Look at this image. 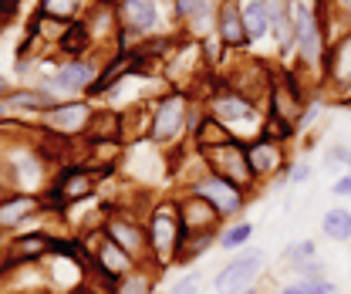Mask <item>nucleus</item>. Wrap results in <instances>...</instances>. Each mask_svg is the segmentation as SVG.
<instances>
[{"instance_id":"nucleus-1","label":"nucleus","mask_w":351,"mask_h":294,"mask_svg":"<svg viewBox=\"0 0 351 294\" xmlns=\"http://www.w3.org/2000/svg\"><path fill=\"white\" fill-rule=\"evenodd\" d=\"M145 234H149V251H152V271H169L179 264V251L186 244V230H182V216L176 207V196L152 203L145 213Z\"/></svg>"},{"instance_id":"nucleus-2","label":"nucleus","mask_w":351,"mask_h":294,"mask_svg":"<svg viewBox=\"0 0 351 294\" xmlns=\"http://www.w3.org/2000/svg\"><path fill=\"white\" fill-rule=\"evenodd\" d=\"M193 95L182 88H166L162 95L152 98V115H149V142L159 149H173L179 142H189V112H193Z\"/></svg>"},{"instance_id":"nucleus-3","label":"nucleus","mask_w":351,"mask_h":294,"mask_svg":"<svg viewBox=\"0 0 351 294\" xmlns=\"http://www.w3.org/2000/svg\"><path fill=\"white\" fill-rule=\"evenodd\" d=\"M186 190H189V193H199L203 200H210L226 223H230V220H243V210H247V203H250V193H243L240 186H233V183L213 176L203 163L186 179Z\"/></svg>"},{"instance_id":"nucleus-4","label":"nucleus","mask_w":351,"mask_h":294,"mask_svg":"<svg viewBox=\"0 0 351 294\" xmlns=\"http://www.w3.org/2000/svg\"><path fill=\"white\" fill-rule=\"evenodd\" d=\"M196 156H199V163L210 169L213 176L226 179V183H233V186H240L243 193L254 196V190H257V176H254V169H250L247 142L233 139V142H226V146L206 149V152H196Z\"/></svg>"},{"instance_id":"nucleus-5","label":"nucleus","mask_w":351,"mask_h":294,"mask_svg":"<svg viewBox=\"0 0 351 294\" xmlns=\"http://www.w3.org/2000/svg\"><path fill=\"white\" fill-rule=\"evenodd\" d=\"M119 17V47L129 51L138 41L152 38L159 27V0H119L115 3Z\"/></svg>"},{"instance_id":"nucleus-6","label":"nucleus","mask_w":351,"mask_h":294,"mask_svg":"<svg viewBox=\"0 0 351 294\" xmlns=\"http://www.w3.org/2000/svg\"><path fill=\"white\" fill-rule=\"evenodd\" d=\"M101 230L129 253L138 267H149L152 264V251H149V234H145V223H138L132 213L112 210L105 207V220H101Z\"/></svg>"},{"instance_id":"nucleus-7","label":"nucleus","mask_w":351,"mask_h":294,"mask_svg":"<svg viewBox=\"0 0 351 294\" xmlns=\"http://www.w3.org/2000/svg\"><path fill=\"white\" fill-rule=\"evenodd\" d=\"M324 88L338 95V105L351 109V27L328 44L324 54Z\"/></svg>"},{"instance_id":"nucleus-8","label":"nucleus","mask_w":351,"mask_h":294,"mask_svg":"<svg viewBox=\"0 0 351 294\" xmlns=\"http://www.w3.org/2000/svg\"><path fill=\"white\" fill-rule=\"evenodd\" d=\"M263 271H267V253H263L261 247L240 251L226 267H219L217 271L213 288H217V294H230V291H240V288H254Z\"/></svg>"},{"instance_id":"nucleus-9","label":"nucleus","mask_w":351,"mask_h":294,"mask_svg":"<svg viewBox=\"0 0 351 294\" xmlns=\"http://www.w3.org/2000/svg\"><path fill=\"white\" fill-rule=\"evenodd\" d=\"M91 112H95V105H91L88 98H68V102H58L54 109L41 112L38 122H41V128H47V132H58V135H64V139H78V135H85Z\"/></svg>"},{"instance_id":"nucleus-10","label":"nucleus","mask_w":351,"mask_h":294,"mask_svg":"<svg viewBox=\"0 0 351 294\" xmlns=\"http://www.w3.org/2000/svg\"><path fill=\"white\" fill-rule=\"evenodd\" d=\"M203 105H206V112H210L213 119H219V122L230 128V132H233L237 126L254 122V119H257V122H263L261 105H254L250 98H243V95H240V91H233V88H219L217 95H210ZM233 135H237V132H233Z\"/></svg>"},{"instance_id":"nucleus-11","label":"nucleus","mask_w":351,"mask_h":294,"mask_svg":"<svg viewBox=\"0 0 351 294\" xmlns=\"http://www.w3.org/2000/svg\"><path fill=\"white\" fill-rule=\"evenodd\" d=\"M68 207H75V203H85L91 200L95 193H98V172L85 163H68V166H61L54 176H51V183H47Z\"/></svg>"},{"instance_id":"nucleus-12","label":"nucleus","mask_w":351,"mask_h":294,"mask_svg":"<svg viewBox=\"0 0 351 294\" xmlns=\"http://www.w3.org/2000/svg\"><path fill=\"white\" fill-rule=\"evenodd\" d=\"M176 207H179V216H182L186 237H193V234H219L226 227V220L217 213V207L210 200H203L199 193H189V190L176 193Z\"/></svg>"},{"instance_id":"nucleus-13","label":"nucleus","mask_w":351,"mask_h":294,"mask_svg":"<svg viewBox=\"0 0 351 294\" xmlns=\"http://www.w3.org/2000/svg\"><path fill=\"white\" fill-rule=\"evenodd\" d=\"M247 156H250V169L257 176V183H274V179H287L291 172V156H287V146L280 142H267V139H254L247 142Z\"/></svg>"},{"instance_id":"nucleus-14","label":"nucleus","mask_w":351,"mask_h":294,"mask_svg":"<svg viewBox=\"0 0 351 294\" xmlns=\"http://www.w3.org/2000/svg\"><path fill=\"white\" fill-rule=\"evenodd\" d=\"M41 213V193H7L0 200V234H21V227H27Z\"/></svg>"},{"instance_id":"nucleus-15","label":"nucleus","mask_w":351,"mask_h":294,"mask_svg":"<svg viewBox=\"0 0 351 294\" xmlns=\"http://www.w3.org/2000/svg\"><path fill=\"white\" fill-rule=\"evenodd\" d=\"M10 271L17 267H31L38 264L44 253H51V230H24V234H10V240H3Z\"/></svg>"},{"instance_id":"nucleus-16","label":"nucleus","mask_w":351,"mask_h":294,"mask_svg":"<svg viewBox=\"0 0 351 294\" xmlns=\"http://www.w3.org/2000/svg\"><path fill=\"white\" fill-rule=\"evenodd\" d=\"M217 38L226 51H247V27H243V10L240 0H219L217 3Z\"/></svg>"},{"instance_id":"nucleus-17","label":"nucleus","mask_w":351,"mask_h":294,"mask_svg":"<svg viewBox=\"0 0 351 294\" xmlns=\"http://www.w3.org/2000/svg\"><path fill=\"white\" fill-rule=\"evenodd\" d=\"M58 102L44 91V88H14L7 98H3V109H7V115H41V112H47V109H54Z\"/></svg>"},{"instance_id":"nucleus-18","label":"nucleus","mask_w":351,"mask_h":294,"mask_svg":"<svg viewBox=\"0 0 351 294\" xmlns=\"http://www.w3.org/2000/svg\"><path fill=\"white\" fill-rule=\"evenodd\" d=\"M233 139H237V135L223 126L219 119H213L206 109H203V115L196 119V126H193V132H189V146H193V152L217 149V146H226V142H233Z\"/></svg>"},{"instance_id":"nucleus-19","label":"nucleus","mask_w":351,"mask_h":294,"mask_svg":"<svg viewBox=\"0 0 351 294\" xmlns=\"http://www.w3.org/2000/svg\"><path fill=\"white\" fill-rule=\"evenodd\" d=\"M91 44H95V38H91L88 21H71V24H64V27L58 31L54 51H58L61 58H88Z\"/></svg>"},{"instance_id":"nucleus-20","label":"nucleus","mask_w":351,"mask_h":294,"mask_svg":"<svg viewBox=\"0 0 351 294\" xmlns=\"http://www.w3.org/2000/svg\"><path fill=\"white\" fill-rule=\"evenodd\" d=\"M240 10H243V27H247V41L261 44L263 38H270L274 31V21H270V10L263 0H240Z\"/></svg>"},{"instance_id":"nucleus-21","label":"nucleus","mask_w":351,"mask_h":294,"mask_svg":"<svg viewBox=\"0 0 351 294\" xmlns=\"http://www.w3.org/2000/svg\"><path fill=\"white\" fill-rule=\"evenodd\" d=\"M301 128L294 126L291 119L277 115V112H263V122H261V135L257 139H267V142H280V146H291L298 139Z\"/></svg>"},{"instance_id":"nucleus-22","label":"nucleus","mask_w":351,"mask_h":294,"mask_svg":"<svg viewBox=\"0 0 351 294\" xmlns=\"http://www.w3.org/2000/svg\"><path fill=\"white\" fill-rule=\"evenodd\" d=\"M321 234L335 244H348L351 240V210L348 207H331L321 216Z\"/></svg>"},{"instance_id":"nucleus-23","label":"nucleus","mask_w":351,"mask_h":294,"mask_svg":"<svg viewBox=\"0 0 351 294\" xmlns=\"http://www.w3.org/2000/svg\"><path fill=\"white\" fill-rule=\"evenodd\" d=\"M156 278H159V271L135 267L132 274L119 278V281L112 284V291H108V294H152V291H156Z\"/></svg>"},{"instance_id":"nucleus-24","label":"nucleus","mask_w":351,"mask_h":294,"mask_svg":"<svg viewBox=\"0 0 351 294\" xmlns=\"http://www.w3.org/2000/svg\"><path fill=\"white\" fill-rule=\"evenodd\" d=\"M82 3L85 0H38V14H44L51 24H71V21H82Z\"/></svg>"},{"instance_id":"nucleus-25","label":"nucleus","mask_w":351,"mask_h":294,"mask_svg":"<svg viewBox=\"0 0 351 294\" xmlns=\"http://www.w3.org/2000/svg\"><path fill=\"white\" fill-rule=\"evenodd\" d=\"M250 237H254V223H250V220H230V223L219 230L217 247H223V251H240V247H247Z\"/></svg>"},{"instance_id":"nucleus-26","label":"nucleus","mask_w":351,"mask_h":294,"mask_svg":"<svg viewBox=\"0 0 351 294\" xmlns=\"http://www.w3.org/2000/svg\"><path fill=\"white\" fill-rule=\"evenodd\" d=\"M217 240H219V234H193V237H186V244H182V251H179V264H176V267H189L196 257H203L210 247H217Z\"/></svg>"},{"instance_id":"nucleus-27","label":"nucleus","mask_w":351,"mask_h":294,"mask_svg":"<svg viewBox=\"0 0 351 294\" xmlns=\"http://www.w3.org/2000/svg\"><path fill=\"white\" fill-rule=\"evenodd\" d=\"M277 294H338V284H335L331 278H324V281H307V278H298V281L284 284Z\"/></svg>"},{"instance_id":"nucleus-28","label":"nucleus","mask_w":351,"mask_h":294,"mask_svg":"<svg viewBox=\"0 0 351 294\" xmlns=\"http://www.w3.org/2000/svg\"><path fill=\"white\" fill-rule=\"evenodd\" d=\"M210 3H213V0H173L179 21H199V17L210 10Z\"/></svg>"},{"instance_id":"nucleus-29","label":"nucleus","mask_w":351,"mask_h":294,"mask_svg":"<svg viewBox=\"0 0 351 294\" xmlns=\"http://www.w3.org/2000/svg\"><path fill=\"white\" fill-rule=\"evenodd\" d=\"M311 257H317V244L314 240H298V244H291L287 251H284V260L294 267V264H304Z\"/></svg>"},{"instance_id":"nucleus-30","label":"nucleus","mask_w":351,"mask_h":294,"mask_svg":"<svg viewBox=\"0 0 351 294\" xmlns=\"http://www.w3.org/2000/svg\"><path fill=\"white\" fill-rule=\"evenodd\" d=\"M291 271H294L298 278H307V281H324V278H328V264L317 260V257H311L304 264H294Z\"/></svg>"},{"instance_id":"nucleus-31","label":"nucleus","mask_w":351,"mask_h":294,"mask_svg":"<svg viewBox=\"0 0 351 294\" xmlns=\"http://www.w3.org/2000/svg\"><path fill=\"white\" fill-rule=\"evenodd\" d=\"M203 291V274L199 271H189L182 278H176V284L169 288V294H199Z\"/></svg>"},{"instance_id":"nucleus-32","label":"nucleus","mask_w":351,"mask_h":294,"mask_svg":"<svg viewBox=\"0 0 351 294\" xmlns=\"http://www.w3.org/2000/svg\"><path fill=\"white\" fill-rule=\"evenodd\" d=\"M348 156H351V149H348V146H335V149L328 152V159H324V169L348 166Z\"/></svg>"},{"instance_id":"nucleus-33","label":"nucleus","mask_w":351,"mask_h":294,"mask_svg":"<svg viewBox=\"0 0 351 294\" xmlns=\"http://www.w3.org/2000/svg\"><path fill=\"white\" fill-rule=\"evenodd\" d=\"M331 193H335V196H341V200H351V172L338 176V179L331 183Z\"/></svg>"},{"instance_id":"nucleus-34","label":"nucleus","mask_w":351,"mask_h":294,"mask_svg":"<svg viewBox=\"0 0 351 294\" xmlns=\"http://www.w3.org/2000/svg\"><path fill=\"white\" fill-rule=\"evenodd\" d=\"M307 176H311V166H307V163H294L291 172H287V183H294V186H298V183H304Z\"/></svg>"},{"instance_id":"nucleus-35","label":"nucleus","mask_w":351,"mask_h":294,"mask_svg":"<svg viewBox=\"0 0 351 294\" xmlns=\"http://www.w3.org/2000/svg\"><path fill=\"white\" fill-rule=\"evenodd\" d=\"M61 294H108L101 284H95V281H82L78 288H68V291H61Z\"/></svg>"},{"instance_id":"nucleus-36","label":"nucleus","mask_w":351,"mask_h":294,"mask_svg":"<svg viewBox=\"0 0 351 294\" xmlns=\"http://www.w3.org/2000/svg\"><path fill=\"white\" fill-rule=\"evenodd\" d=\"M7 274H10V260H7V247L0 244V281H3Z\"/></svg>"},{"instance_id":"nucleus-37","label":"nucleus","mask_w":351,"mask_h":294,"mask_svg":"<svg viewBox=\"0 0 351 294\" xmlns=\"http://www.w3.org/2000/svg\"><path fill=\"white\" fill-rule=\"evenodd\" d=\"M335 7H338V14H341L345 21H351V0H335Z\"/></svg>"},{"instance_id":"nucleus-38","label":"nucleus","mask_w":351,"mask_h":294,"mask_svg":"<svg viewBox=\"0 0 351 294\" xmlns=\"http://www.w3.org/2000/svg\"><path fill=\"white\" fill-rule=\"evenodd\" d=\"M10 91H14V88H10V82H7V78H3V75H0V102H3V98H7V95H10Z\"/></svg>"},{"instance_id":"nucleus-39","label":"nucleus","mask_w":351,"mask_h":294,"mask_svg":"<svg viewBox=\"0 0 351 294\" xmlns=\"http://www.w3.org/2000/svg\"><path fill=\"white\" fill-rule=\"evenodd\" d=\"M17 294H51V288H21Z\"/></svg>"},{"instance_id":"nucleus-40","label":"nucleus","mask_w":351,"mask_h":294,"mask_svg":"<svg viewBox=\"0 0 351 294\" xmlns=\"http://www.w3.org/2000/svg\"><path fill=\"white\" fill-rule=\"evenodd\" d=\"M230 294H261V291H257V284H254V288H240V291H230Z\"/></svg>"},{"instance_id":"nucleus-41","label":"nucleus","mask_w":351,"mask_h":294,"mask_svg":"<svg viewBox=\"0 0 351 294\" xmlns=\"http://www.w3.org/2000/svg\"><path fill=\"white\" fill-rule=\"evenodd\" d=\"M0 115H7V109H3V102H0Z\"/></svg>"},{"instance_id":"nucleus-42","label":"nucleus","mask_w":351,"mask_h":294,"mask_svg":"<svg viewBox=\"0 0 351 294\" xmlns=\"http://www.w3.org/2000/svg\"><path fill=\"white\" fill-rule=\"evenodd\" d=\"M0 294H3V291H0Z\"/></svg>"}]
</instances>
